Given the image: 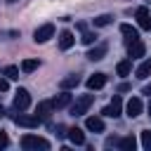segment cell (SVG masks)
Wrapping results in <instances>:
<instances>
[{
  "label": "cell",
  "instance_id": "obj_8",
  "mask_svg": "<svg viewBox=\"0 0 151 151\" xmlns=\"http://www.w3.org/2000/svg\"><path fill=\"white\" fill-rule=\"evenodd\" d=\"M137 24H139L142 31H151V14H149V9L144 5L137 7Z\"/></svg>",
  "mask_w": 151,
  "mask_h": 151
},
{
  "label": "cell",
  "instance_id": "obj_7",
  "mask_svg": "<svg viewBox=\"0 0 151 151\" xmlns=\"http://www.w3.org/2000/svg\"><path fill=\"white\" fill-rule=\"evenodd\" d=\"M142 109H144V106H142V99H139V97H130L127 104H125V113H127L130 118H137V116L142 113Z\"/></svg>",
  "mask_w": 151,
  "mask_h": 151
},
{
  "label": "cell",
  "instance_id": "obj_10",
  "mask_svg": "<svg viewBox=\"0 0 151 151\" xmlns=\"http://www.w3.org/2000/svg\"><path fill=\"white\" fill-rule=\"evenodd\" d=\"M144 52H146V47H144L142 40H134V42L127 45V54H130V59H139V57H144Z\"/></svg>",
  "mask_w": 151,
  "mask_h": 151
},
{
  "label": "cell",
  "instance_id": "obj_11",
  "mask_svg": "<svg viewBox=\"0 0 151 151\" xmlns=\"http://www.w3.org/2000/svg\"><path fill=\"white\" fill-rule=\"evenodd\" d=\"M106 80H109L106 73H94V76L87 78V87H90V90H101V87L106 85Z\"/></svg>",
  "mask_w": 151,
  "mask_h": 151
},
{
  "label": "cell",
  "instance_id": "obj_26",
  "mask_svg": "<svg viewBox=\"0 0 151 151\" xmlns=\"http://www.w3.org/2000/svg\"><path fill=\"white\" fill-rule=\"evenodd\" d=\"M80 40H83L85 45H92V42H94V33H92V31H85V28H83V38H80Z\"/></svg>",
  "mask_w": 151,
  "mask_h": 151
},
{
  "label": "cell",
  "instance_id": "obj_31",
  "mask_svg": "<svg viewBox=\"0 0 151 151\" xmlns=\"http://www.w3.org/2000/svg\"><path fill=\"white\" fill-rule=\"evenodd\" d=\"M142 92H144V94H149V97H151V83H149V85H144V90H142Z\"/></svg>",
  "mask_w": 151,
  "mask_h": 151
},
{
  "label": "cell",
  "instance_id": "obj_32",
  "mask_svg": "<svg viewBox=\"0 0 151 151\" xmlns=\"http://www.w3.org/2000/svg\"><path fill=\"white\" fill-rule=\"evenodd\" d=\"M2 116H5V106L0 104V118H2Z\"/></svg>",
  "mask_w": 151,
  "mask_h": 151
},
{
  "label": "cell",
  "instance_id": "obj_14",
  "mask_svg": "<svg viewBox=\"0 0 151 151\" xmlns=\"http://www.w3.org/2000/svg\"><path fill=\"white\" fill-rule=\"evenodd\" d=\"M66 137L76 144V146H80V144H85V132L80 130V127H68L66 130Z\"/></svg>",
  "mask_w": 151,
  "mask_h": 151
},
{
  "label": "cell",
  "instance_id": "obj_17",
  "mask_svg": "<svg viewBox=\"0 0 151 151\" xmlns=\"http://www.w3.org/2000/svg\"><path fill=\"white\" fill-rule=\"evenodd\" d=\"M73 42H76V38H73L71 31H61V33H59V47H61V50H71Z\"/></svg>",
  "mask_w": 151,
  "mask_h": 151
},
{
  "label": "cell",
  "instance_id": "obj_29",
  "mask_svg": "<svg viewBox=\"0 0 151 151\" xmlns=\"http://www.w3.org/2000/svg\"><path fill=\"white\" fill-rule=\"evenodd\" d=\"M118 142H120L118 137H109V139H106V146H118Z\"/></svg>",
  "mask_w": 151,
  "mask_h": 151
},
{
  "label": "cell",
  "instance_id": "obj_19",
  "mask_svg": "<svg viewBox=\"0 0 151 151\" xmlns=\"http://www.w3.org/2000/svg\"><path fill=\"white\" fill-rule=\"evenodd\" d=\"M134 73H137V78H149V76H151V59H144V61L137 66Z\"/></svg>",
  "mask_w": 151,
  "mask_h": 151
},
{
  "label": "cell",
  "instance_id": "obj_12",
  "mask_svg": "<svg viewBox=\"0 0 151 151\" xmlns=\"http://www.w3.org/2000/svg\"><path fill=\"white\" fill-rule=\"evenodd\" d=\"M85 127L90 132H104V120L99 116H87L85 118Z\"/></svg>",
  "mask_w": 151,
  "mask_h": 151
},
{
  "label": "cell",
  "instance_id": "obj_27",
  "mask_svg": "<svg viewBox=\"0 0 151 151\" xmlns=\"http://www.w3.org/2000/svg\"><path fill=\"white\" fill-rule=\"evenodd\" d=\"M7 146H9V137L5 132H0V149H7Z\"/></svg>",
  "mask_w": 151,
  "mask_h": 151
},
{
  "label": "cell",
  "instance_id": "obj_15",
  "mask_svg": "<svg viewBox=\"0 0 151 151\" xmlns=\"http://www.w3.org/2000/svg\"><path fill=\"white\" fill-rule=\"evenodd\" d=\"M106 50H109V47H106L104 42H101V45H94V47L87 52V59H90V61H99V59L106 57Z\"/></svg>",
  "mask_w": 151,
  "mask_h": 151
},
{
  "label": "cell",
  "instance_id": "obj_9",
  "mask_svg": "<svg viewBox=\"0 0 151 151\" xmlns=\"http://www.w3.org/2000/svg\"><path fill=\"white\" fill-rule=\"evenodd\" d=\"M52 111H54V104H52V99H50V101H40V104L35 106V116H38L40 120H47V118L52 116Z\"/></svg>",
  "mask_w": 151,
  "mask_h": 151
},
{
  "label": "cell",
  "instance_id": "obj_22",
  "mask_svg": "<svg viewBox=\"0 0 151 151\" xmlns=\"http://www.w3.org/2000/svg\"><path fill=\"white\" fill-rule=\"evenodd\" d=\"M38 68V59H24L21 61V73H33Z\"/></svg>",
  "mask_w": 151,
  "mask_h": 151
},
{
  "label": "cell",
  "instance_id": "obj_1",
  "mask_svg": "<svg viewBox=\"0 0 151 151\" xmlns=\"http://www.w3.org/2000/svg\"><path fill=\"white\" fill-rule=\"evenodd\" d=\"M21 149H26V151H47L50 149V142L47 139H42V137H38V134H24L21 137Z\"/></svg>",
  "mask_w": 151,
  "mask_h": 151
},
{
  "label": "cell",
  "instance_id": "obj_2",
  "mask_svg": "<svg viewBox=\"0 0 151 151\" xmlns=\"http://www.w3.org/2000/svg\"><path fill=\"white\" fill-rule=\"evenodd\" d=\"M92 101H94L92 94H80V97H76V101H71V116H85L87 109L92 106Z\"/></svg>",
  "mask_w": 151,
  "mask_h": 151
},
{
  "label": "cell",
  "instance_id": "obj_13",
  "mask_svg": "<svg viewBox=\"0 0 151 151\" xmlns=\"http://www.w3.org/2000/svg\"><path fill=\"white\" fill-rule=\"evenodd\" d=\"M120 33H123V38H125V45H130V42L139 40V33H137V28H132L130 24H123V26H120Z\"/></svg>",
  "mask_w": 151,
  "mask_h": 151
},
{
  "label": "cell",
  "instance_id": "obj_21",
  "mask_svg": "<svg viewBox=\"0 0 151 151\" xmlns=\"http://www.w3.org/2000/svg\"><path fill=\"white\" fill-rule=\"evenodd\" d=\"M116 71H118V76H130V71H132V59H123V61H118Z\"/></svg>",
  "mask_w": 151,
  "mask_h": 151
},
{
  "label": "cell",
  "instance_id": "obj_4",
  "mask_svg": "<svg viewBox=\"0 0 151 151\" xmlns=\"http://www.w3.org/2000/svg\"><path fill=\"white\" fill-rule=\"evenodd\" d=\"M28 106H31V94H28V90L19 87L14 92V111H26Z\"/></svg>",
  "mask_w": 151,
  "mask_h": 151
},
{
  "label": "cell",
  "instance_id": "obj_18",
  "mask_svg": "<svg viewBox=\"0 0 151 151\" xmlns=\"http://www.w3.org/2000/svg\"><path fill=\"white\" fill-rule=\"evenodd\" d=\"M78 83H80V76L71 73V76L61 78V90H71V87H78Z\"/></svg>",
  "mask_w": 151,
  "mask_h": 151
},
{
  "label": "cell",
  "instance_id": "obj_28",
  "mask_svg": "<svg viewBox=\"0 0 151 151\" xmlns=\"http://www.w3.org/2000/svg\"><path fill=\"white\" fill-rule=\"evenodd\" d=\"M9 90V78H0V92H7Z\"/></svg>",
  "mask_w": 151,
  "mask_h": 151
},
{
  "label": "cell",
  "instance_id": "obj_23",
  "mask_svg": "<svg viewBox=\"0 0 151 151\" xmlns=\"http://www.w3.org/2000/svg\"><path fill=\"white\" fill-rule=\"evenodd\" d=\"M113 21V17L111 14H99L97 19H94V26H99V28H104V26H109Z\"/></svg>",
  "mask_w": 151,
  "mask_h": 151
},
{
  "label": "cell",
  "instance_id": "obj_5",
  "mask_svg": "<svg viewBox=\"0 0 151 151\" xmlns=\"http://www.w3.org/2000/svg\"><path fill=\"white\" fill-rule=\"evenodd\" d=\"M52 35H54V24H42L40 28H35L33 40H35V42H47Z\"/></svg>",
  "mask_w": 151,
  "mask_h": 151
},
{
  "label": "cell",
  "instance_id": "obj_20",
  "mask_svg": "<svg viewBox=\"0 0 151 151\" xmlns=\"http://www.w3.org/2000/svg\"><path fill=\"white\" fill-rule=\"evenodd\" d=\"M134 146H137V142H134L132 134H130V137H123V139L118 142V149H120V151H134Z\"/></svg>",
  "mask_w": 151,
  "mask_h": 151
},
{
  "label": "cell",
  "instance_id": "obj_24",
  "mask_svg": "<svg viewBox=\"0 0 151 151\" xmlns=\"http://www.w3.org/2000/svg\"><path fill=\"white\" fill-rule=\"evenodd\" d=\"M2 76L9 78V80H17V78H19V68H17V66H5V68H2Z\"/></svg>",
  "mask_w": 151,
  "mask_h": 151
},
{
  "label": "cell",
  "instance_id": "obj_25",
  "mask_svg": "<svg viewBox=\"0 0 151 151\" xmlns=\"http://www.w3.org/2000/svg\"><path fill=\"white\" fill-rule=\"evenodd\" d=\"M142 146H144L146 151H151V132H149V130L142 132Z\"/></svg>",
  "mask_w": 151,
  "mask_h": 151
},
{
  "label": "cell",
  "instance_id": "obj_3",
  "mask_svg": "<svg viewBox=\"0 0 151 151\" xmlns=\"http://www.w3.org/2000/svg\"><path fill=\"white\" fill-rule=\"evenodd\" d=\"M12 120H14L17 125H21V127H38V125L42 123L35 113L31 116V113H24V111H17V113L12 116Z\"/></svg>",
  "mask_w": 151,
  "mask_h": 151
},
{
  "label": "cell",
  "instance_id": "obj_33",
  "mask_svg": "<svg viewBox=\"0 0 151 151\" xmlns=\"http://www.w3.org/2000/svg\"><path fill=\"white\" fill-rule=\"evenodd\" d=\"M149 116H151V104H149Z\"/></svg>",
  "mask_w": 151,
  "mask_h": 151
},
{
  "label": "cell",
  "instance_id": "obj_30",
  "mask_svg": "<svg viewBox=\"0 0 151 151\" xmlns=\"http://www.w3.org/2000/svg\"><path fill=\"white\" fill-rule=\"evenodd\" d=\"M57 134L64 137V134H66V127H64V125H57Z\"/></svg>",
  "mask_w": 151,
  "mask_h": 151
},
{
  "label": "cell",
  "instance_id": "obj_16",
  "mask_svg": "<svg viewBox=\"0 0 151 151\" xmlns=\"http://www.w3.org/2000/svg\"><path fill=\"white\" fill-rule=\"evenodd\" d=\"M71 94H68V90H64L61 94H57L54 99H52V104H54V109H66V106H71Z\"/></svg>",
  "mask_w": 151,
  "mask_h": 151
},
{
  "label": "cell",
  "instance_id": "obj_6",
  "mask_svg": "<svg viewBox=\"0 0 151 151\" xmlns=\"http://www.w3.org/2000/svg\"><path fill=\"white\" fill-rule=\"evenodd\" d=\"M120 111H123V99L116 94V97L111 99V104H109V106H104V111H101V113H104L106 118H118V116H120Z\"/></svg>",
  "mask_w": 151,
  "mask_h": 151
},
{
  "label": "cell",
  "instance_id": "obj_34",
  "mask_svg": "<svg viewBox=\"0 0 151 151\" xmlns=\"http://www.w3.org/2000/svg\"><path fill=\"white\" fill-rule=\"evenodd\" d=\"M7 2H17V0H7Z\"/></svg>",
  "mask_w": 151,
  "mask_h": 151
}]
</instances>
